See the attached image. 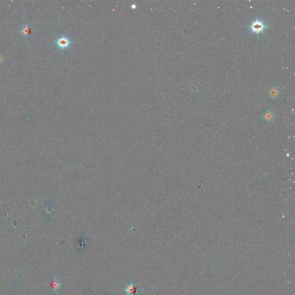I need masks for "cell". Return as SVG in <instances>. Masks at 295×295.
I'll return each instance as SVG.
<instances>
[{
  "label": "cell",
  "instance_id": "cell-1",
  "mask_svg": "<svg viewBox=\"0 0 295 295\" xmlns=\"http://www.w3.org/2000/svg\"><path fill=\"white\" fill-rule=\"evenodd\" d=\"M267 27V24L262 18L257 17L250 24V29L251 32L258 35L262 33Z\"/></svg>",
  "mask_w": 295,
  "mask_h": 295
},
{
  "label": "cell",
  "instance_id": "cell-2",
  "mask_svg": "<svg viewBox=\"0 0 295 295\" xmlns=\"http://www.w3.org/2000/svg\"><path fill=\"white\" fill-rule=\"evenodd\" d=\"M72 43L71 39L65 35H62L55 42L57 46L62 50L68 48L71 45Z\"/></svg>",
  "mask_w": 295,
  "mask_h": 295
},
{
  "label": "cell",
  "instance_id": "cell-3",
  "mask_svg": "<svg viewBox=\"0 0 295 295\" xmlns=\"http://www.w3.org/2000/svg\"><path fill=\"white\" fill-rule=\"evenodd\" d=\"M140 290V288H139V286L136 285L134 282L131 281L125 288L123 292L125 295H136Z\"/></svg>",
  "mask_w": 295,
  "mask_h": 295
},
{
  "label": "cell",
  "instance_id": "cell-4",
  "mask_svg": "<svg viewBox=\"0 0 295 295\" xmlns=\"http://www.w3.org/2000/svg\"><path fill=\"white\" fill-rule=\"evenodd\" d=\"M62 286V284L56 278V277H54L50 284V287L52 291L54 292H57L61 289Z\"/></svg>",
  "mask_w": 295,
  "mask_h": 295
},
{
  "label": "cell",
  "instance_id": "cell-5",
  "mask_svg": "<svg viewBox=\"0 0 295 295\" xmlns=\"http://www.w3.org/2000/svg\"><path fill=\"white\" fill-rule=\"evenodd\" d=\"M20 33L25 37L29 36L31 34V28L29 24H26L25 26L22 27L20 29Z\"/></svg>",
  "mask_w": 295,
  "mask_h": 295
},
{
  "label": "cell",
  "instance_id": "cell-6",
  "mask_svg": "<svg viewBox=\"0 0 295 295\" xmlns=\"http://www.w3.org/2000/svg\"><path fill=\"white\" fill-rule=\"evenodd\" d=\"M273 117H274V115H273V112L271 111L268 110V111H266L264 113V114L263 116V119L264 121L268 122L272 121V119H273Z\"/></svg>",
  "mask_w": 295,
  "mask_h": 295
},
{
  "label": "cell",
  "instance_id": "cell-7",
  "mask_svg": "<svg viewBox=\"0 0 295 295\" xmlns=\"http://www.w3.org/2000/svg\"><path fill=\"white\" fill-rule=\"evenodd\" d=\"M270 97L272 98V99H274V98H276L279 93H280V90H279V88L277 87H273L271 88V90H270Z\"/></svg>",
  "mask_w": 295,
  "mask_h": 295
},
{
  "label": "cell",
  "instance_id": "cell-8",
  "mask_svg": "<svg viewBox=\"0 0 295 295\" xmlns=\"http://www.w3.org/2000/svg\"><path fill=\"white\" fill-rule=\"evenodd\" d=\"M3 60H4V58H3V57H2V56L1 55H0V64H1L2 62V61H3Z\"/></svg>",
  "mask_w": 295,
  "mask_h": 295
},
{
  "label": "cell",
  "instance_id": "cell-9",
  "mask_svg": "<svg viewBox=\"0 0 295 295\" xmlns=\"http://www.w3.org/2000/svg\"><path fill=\"white\" fill-rule=\"evenodd\" d=\"M131 8H132V9H134L137 7V6H136V4H132V5H131Z\"/></svg>",
  "mask_w": 295,
  "mask_h": 295
}]
</instances>
